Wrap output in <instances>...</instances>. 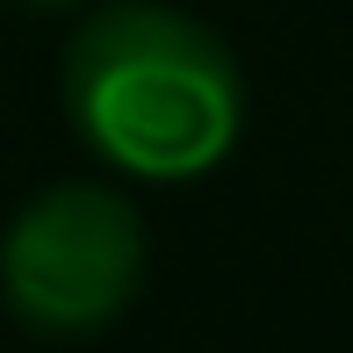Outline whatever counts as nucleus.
I'll return each mask as SVG.
<instances>
[{
  "mask_svg": "<svg viewBox=\"0 0 353 353\" xmlns=\"http://www.w3.org/2000/svg\"><path fill=\"white\" fill-rule=\"evenodd\" d=\"M58 94L79 144L123 181H202L245 137V72L231 43L166 0L87 8L58 65Z\"/></svg>",
  "mask_w": 353,
  "mask_h": 353,
  "instance_id": "f257e3e1",
  "label": "nucleus"
},
{
  "mask_svg": "<svg viewBox=\"0 0 353 353\" xmlns=\"http://www.w3.org/2000/svg\"><path fill=\"white\" fill-rule=\"evenodd\" d=\"M152 245L123 188L51 181L0 231V303L37 339H94L137 303Z\"/></svg>",
  "mask_w": 353,
  "mask_h": 353,
  "instance_id": "f03ea898",
  "label": "nucleus"
},
{
  "mask_svg": "<svg viewBox=\"0 0 353 353\" xmlns=\"http://www.w3.org/2000/svg\"><path fill=\"white\" fill-rule=\"evenodd\" d=\"M8 8H29V14H72L79 0H8Z\"/></svg>",
  "mask_w": 353,
  "mask_h": 353,
  "instance_id": "7ed1b4c3",
  "label": "nucleus"
}]
</instances>
